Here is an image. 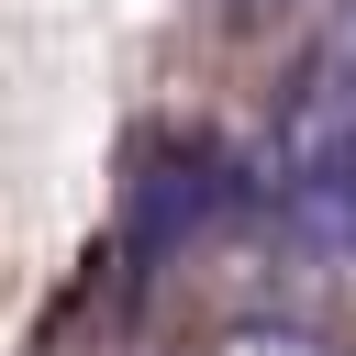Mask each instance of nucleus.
I'll return each instance as SVG.
<instances>
[{
    "instance_id": "obj_1",
    "label": "nucleus",
    "mask_w": 356,
    "mask_h": 356,
    "mask_svg": "<svg viewBox=\"0 0 356 356\" xmlns=\"http://www.w3.org/2000/svg\"><path fill=\"white\" fill-rule=\"evenodd\" d=\"M211 356H356V345L312 334V323H234V334H211Z\"/></svg>"
},
{
    "instance_id": "obj_2",
    "label": "nucleus",
    "mask_w": 356,
    "mask_h": 356,
    "mask_svg": "<svg viewBox=\"0 0 356 356\" xmlns=\"http://www.w3.org/2000/svg\"><path fill=\"white\" fill-rule=\"evenodd\" d=\"M323 111L356 134V22H345V33H334V56H323Z\"/></svg>"
},
{
    "instance_id": "obj_3",
    "label": "nucleus",
    "mask_w": 356,
    "mask_h": 356,
    "mask_svg": "<svg viewBox=\"0 0 356 356\" xmlns=\"http://www.w3.org/2000/svg\"><path fill=\"white\" fill-rule=\"evenodd\" d=\"M234 11H245V22H267V11H289V0H234Z\"/></svg>"
}]
</instances>
